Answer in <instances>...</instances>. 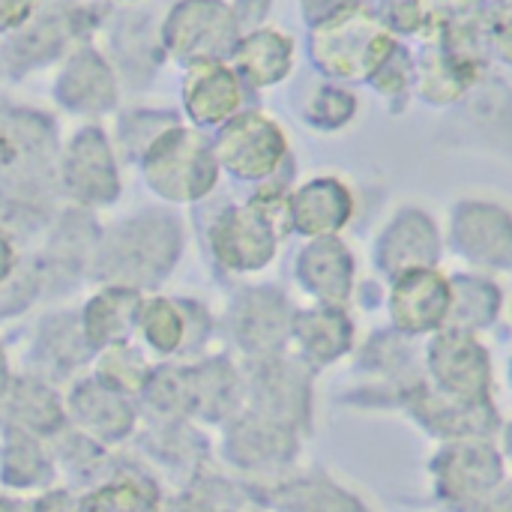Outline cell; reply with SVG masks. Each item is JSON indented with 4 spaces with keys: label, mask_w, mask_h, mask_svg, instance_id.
<instances>
[{
    "label": "cell",
    "mask_w": 512,
    "mask_h": 512,
    "mask_svg": "<svg viewBox=\"0 0 512 512\" xmlns=\"http://www.w3.org/2000/svg\"><path fill=\"white\" fill-rule=\"evenodd\" d=\"M237 15L222 0H180L165 24V48L186 63L219 60L237 45Z\"/></svg>",
    "instance_id": "1"
},
{
    "label": "cell",
    "mask_w": 512,
    "mask_h": 512,
    "mask_svg": "<svg viewBox=\"0 0 512 512\" xmlns=\"http://www.w3.org/2000/svg\"><path fill=\"white\" fill-rule=\"evenodd\" d=\"M315 51L333 75L360 78L375 75L381 63L393 54V36L381 24H375V18L354 9L318 27Z\"/></svg>",
    "instance_id": "2"
},
{
    "label": "cell",
    "mask_w": 512,
    "mask_h": 512,
    "mask_svg": "<svg viewBox=\"0 0 512 512\" xmlns=\"http://www.w3.org/2000/svg\"><path fill=\"white\" fill-rule=\"evenodd\" d=\"M147 177L150 183L177 201L201 195L213 183V162L207 156L204 141L189 129H168L156 138L147 153Z\"/></svg>",
    "instance_id": "3"
},
{
    "label": "cell",
    "mask_w": 512,
    "mask_h": 512,
    "mask_svg": "<svg viewBox=\"0 0 512 512\" xmlns=\"http://www.w3.org/2000/svg\"><path fill=\"white\" fill-rule=\"evenodd\" d=\"M432 366L441 387L456 399L480 408L489 396V360L486 351L468 336H444L432 348Z\"/></svg>",
    "instance_id": "4"
},
{
    "label": "cell",
    "mask_w": 512,
    "mask_h": 512,
    "mask_svg": "<svg viewBox=\"0 0 512 512\" xmlns=\"http://www.w3.org/2000/svg\"><path fill=\"white\" fill-rule=\"evenodd\" d=\"M285 150L279 126L261 114H243L231 120L219 135V156L243 177H261L276 168Z\"/></svg>",
    "instance_id": "5"
},
{
    "label": "cell",
    "mask_w": 512,
    "mask_h": 512,
    "mask_svg": "<svg viewBox=\"0 0 512 512\" xmlns=\"http://www.w3.org/2000/svg\"><path fill=\"white\" fill-rule=\"evenodd\" d=\"M438 471H441V492L459 507L480 504L501 480V462L483 444H462L450 450L441 459Z\"/></svg>",
    "instance_id": "6"
},
{
    "label": "cell",
    "mask_w": 512,
    "mask_h": 512,
    "mask_svg": "<svg viewBox=\"0 0 512 512\" xmlns=\"http://www.w3.org/2000/svg\"><path fill=\"white\" fill-rule=\"evenodd\" d=\"M183 102L195 123H219L240 105V81L237 72L228 69L222 60H204L192 63L186 84H183Z\"/></svg>",
    "instance_id": "7"
},
{
    "label": "cell",
    "mask_w": 512,
    "mask_h": 512,
    "mask_svg": "<svg viewBox=\"0 0 512 512\" xmlns=\"http://www.w3.org/2000/svg\"><path fill=\"white\" fill-rule=\"evenodd\" d=\"M66 183L81 201H108L117 192L111 150L102 132H81L66 153Z\"/></svg>",
    "instance_id": "8"
},
{
    "label": "cell",
    "mask_w": 512,
    "mask_h": 512,
    "mask_svg": "<svg viewBox=\"0 0 512 512\" xmlns=\"http://www.w3.org/2000/svg\"><path fill=\"white\" fill-rule=\"evenodd\" d=\"M57 96L63 105L78 111H102L114 105L117 84L111 66L102 60V54L84 48L75 51L66 63V69L57 78Z\"/></svg>",
    "instance_id": "9"
},
{
    "label": "cell",
    "mask_w": 512,
    "mask_h": 512,
    "mask_svg": "<svg viewBox=\"0 0 512 512\" xmlns=\"http://www.w3.org/2000/svg\"><path fill=\"white\" fill-rule=\"evenodd\" d=\"M270 216L261 213V204L246 207L222 219L216 228V252L231 267H255L264 264L273 252V234H270Z\"/></svg>",
    "instance_id": "10"
},
{
    "label": "cell",
    "mask_w": 512,
    "mask_h": 512,
    "mask_svg": "<svg viewBox=\"0 0 512 512\" xmlns=\"http://www.w3.org/2000/svg\"><path fill=\"white\" fill-rule=\"evenodd\" d=\"M450 306V291L444 285V279H438L435 273H414L408 279H402V285L396 288L393 297V312L399 327L420 333L435 327L438 321H444V312Z\"/></svg>",
    "instance_id": "11"
},
{
    "label": "cell",
    "mask_w": 512,
    "mask_h": 512,
    "mask_svg": "<svg viewBox=\"0 0 512 512\" xmlns=\"http://www.w3.org/2000/svg\"><path fill=\"white\" fill-rule=\"evenodd\" d=\"M291 54L294 45L285 33L255 30L234 45V66L246 81L264 87L285 78V72L291 69Z\"/></svg>",
    "instance_id": "12"
},
{
    "label": "cell",
    "mask_w": 512,
    "mask_h": 512,
    "mask_svg": "<svg viewBox=\"0 0 512 512\" xmlns=\"http://www.w3.org/2000/svg\"><path fill=\"white\" fill-rule=\"evenodd\" d=\"M138 309L135 291H102L90 306H87V336L93 345H105L111 339H120L129 327L132 312Z\"/></svg>",
    "instance_id": "13"
},
{
    "label": "cell",
    "mask_w": 512,
    "mask_h": 512,
    "mask_svg": "<svg viewBox=\"0 0 512 512\" xmlns=\"http://www.w3.org/2000/svg\"><path fill=\"white\" fill-rule=\"evenodd\" d=\"M84 512H159L156 495L141 483H111L90 495Z\"/></svg>",
    "instance_id": "14"
},
{
    "label": "cell",
    "mask_w": 512,
    "mask_h": 512,
    "mask_svg": "<svg viewBox=\"0 0 512 512\" xmlns=\"http://www.w3.org/2000/svg\"><path fill=\"white\" fill-rule=\"evenodd\" d=\"M138 318L144 327V336L159 351H174L183 336V321L177 309L165 300H153L147 306H138Z\"/></svg>",
    "instance_id": "15"
},
{
    "label": "cell",
    "mask_w": 512,
    "mask_h": 512,
    "mask_svg": "<svg viewBox=\"0 0 512 512\" xmlns=\"http://www.w3.org/2000/svg\"><path fill=\"white\" fill-rule=\"evenodd\" d=\"M102 378L108 381V387L135 390L144 381V363L129 348H114L102 360Z\"/></svg>",
    "instance_id": "16"
},
{
    "label": "cell",
    "mask_w": 512,
    "mask_h": 512,
    "mask_svg": "<svg viewBox=\"0 0 512 512\" xmlns=\"http://www.w3.org/2000/svg\"><path fill=\"white\" fill-rule=\"evenodd\" d=\"M36 12V0H0V33L24 27Z\"/></svg>",
    "instance_id": "17"
},
{
    "label": "cell",
    "mask_w": 512,
    "mask_h": 512,
    "mask_svg": "<svg viewBox=\"0 0 512 512\" xmlns=\"http://www.w3.org/2000/svg\"><path fill=\"white\" fill-rule=\"evenodd\" d=\"M492 39H495L498 51L507 60H512V0L495 12V18H492Z\"/></svg>",
    "instance_id": "18"
},
{
    "label": "cell",
    "mask_w": 512,
    "mask_h": 512,
    "mask_svg": "<svg viewBox=\"0 0 512 512\" xmlns=\"http://www.w3.org/2000/svg\"><path fill=\"white\" fill-rule=\"evenodd\" d=\"M9 264H12V249H9V243H6V237L0 234V276L9 270Z\"/></svg>",
    "instance_id": "19"
},
{
    "label": "cell",
    "mask_w": 512,
    "mask_h": 512,
    "mask_svg": "<svg viewBox=\"0 0 512 512\" xmlns=\"http://www.w3.org/2000/svg\"><path fill=\"white\" fill-rule=\"evenodd\" d=\"M69 504H72V501H63V510L60 512H72V507H69ZM39 512H57V495H54V498H48V501H42Z\"/></svg>",
    "instance_id": "20"
},
{
    "label": "cell",
    "mask_w": 512,
    "mask_h": 512,
    "mask_svg": "<svg viewBox=\"0 0 512 512\" xmlns=\"http://www.w3.org/2000/svg\"><path fill=\"white\" fill-rule=\"evenodd\" d=\"M495 512H512V492H510V495H504V498L498 501V507H495Z\"/></svg>",
    "instance_id": "21"
},
{
    "label": "cell",
    "mask_w": 512,
    "mask_h": 512,
    "mask_svg": "<svg viewBox=\"0 0 512 512\" xmlns=\"http://www.w3.org/2000/svg\"><path fill=\"white\" fill-rule=\"evenodd\" d=\"M3 378H6V369H3V357H0V390H3Z\"/></svg>",
    "instance_id": "22"
},
{
    "label": "cell",
    "mask_w": 512,
    "mask_h": 512,
    "mask_svg": "<svg viewBox=\"0 0 512 512\" xmlns=\"http://www.w3.org/2000/svg\"><path fill=\"white\" fill-rule=\"evenodd\" d=\"M0 512H12V510H9V507H6V504L0 501Z\"/></svg>",
    "instance_id": "23"
}]
</instances>
